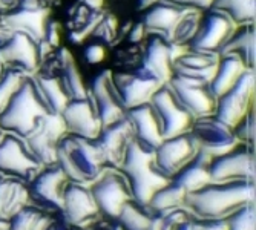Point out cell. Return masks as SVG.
<instances>
[{
  "instance_id": "obj_23",
  "label": "cell",
  "mask_w": 256,
  "mask_h": 230,
  "mask_svg": "<svg viewBox=\"0 0 256 230\" xmlns=\"http://www.w3.org/2000/svg\"><path fill=\"white\" fill-rule=\"evenodd\" d=\"M126 117L130 123L134 140L148 149L155 150L162 142L161 124L150 103H143L126 110Z\"/></svg>"
},
{
  "instance_id": "obj_34",
  "label": "cell",
  "mask_w": 256,
  "mask_h": 230,
  "mask_svg": "<svg viewBox=\"0 0 256 230\" xmlns=\"http://www.w3.org/2000/svg\"><path fill=\"white\" fill-rule=\"evenodd\" d=\"M210 8L224 12L236 25L253 23L254 20V0H214Z\"/></svg>"
},
{
  "instance_id": "obj_28",
  "label": "cell",
  "mask_w": 256,
  "mask_h": 230,
  "mask_svg": "<svg viewBox=\"0 0 256 230\" xmlns=\"http://www.w3.org/2000/svg\"><path fill=\"white\" fill-rule=\"evenodd\" d=\"M208 164H210V155L204 150L198 149L195 156L188 161L170 180L176 181L178 184L189 192H194L204 184L210 182V172H208Z\"/></svg>"
},
{
  "instance_id": "obj_51",
  "label": "cell",
  "mask_w": 256,
  "mask_h": 230,
  "mask_svg": "<svg viewBox=\"0 0 256 230\" xmlns=\"http://www.w3.org/2000/svg\"><path fill=\"white\" fill-rule=\"evenodd\" d=\"M2 178H4V176H2V175H0V180H2Z\"/></svg>"
},
{
  "instance_id": "obj_16",
  "label": "cell",
  "mask_w": 256,
  "mask_h": 230,
  "mask_svg": "<svg viewBox=\"0 0 256 230\" xmlns=\"http://www.w3.org/2000/svg\"><path fill=\"white\" fill-rule=\"evenodd\" d=\"M189 132L196 142L198 149L210 156L220 155L238 143L234 129L220 122L214 114L195 118Z\"/></svg>"
},
{
  "instance_id": "obj_20",
  "label": "cell",
  "mask_w": 256,
  "mask_h": 230,
  "mask_svg": "<svg viewBox=\"0 0 256 230\" xmlns=\"http://www.w3.org/2000/svg\"><path fill=\"white\" fill-rule=\"evenodd\" d=\"M60 117L64 123L66 134L94 140L102 129V122L89 94L84 98L69 100L60 112Z\"/></svg>"
},
{
  "instance_id": "obj_3",
  "label": "cell",
  "mask_w": 256,
  "mask_h": 230,
  "mask_svg": "<svg viewBox=\"0 0 256 230\" xmlns=\"http://www.w3.org/2000/svg\"><path fill=\"white\" fill-rule=\"evenodd\" d=\"M50 112L32 76H26L8 104L0 112V130L26 138L34 130L38 120Z\"/></svg>"
},
{
  "instance_id": "obj_50",
  "label": "cell",
  "mask_w": 256,
  "mask_h": 230,
  "mask_svg": "<svg viewBox=\"0 0 256 230\" xmlns=\"http://www.w3.org/2000/svg\"><path fill=\"white\" fill-rule=\"evenodd\" d=\"M2 135H4V132H2V130H0V138H2Z\"/></svg>"
},
{
  "instance_id": "obj_36",
  "label": "cell",
  "mask_w": 256,
  "mask_h": 230,
  "mask_svg": "<svg viewBox=\"0 0 256 230\" xmlns=\"http://www.w3.org/2000/svg\"><path fill=\"white\" fill-rule=\"evenodd\" d=\"M51 214L28 202L8 221V230H42Z\"/></svg>"
},
{
  "instance_id": "obj_17",
  "label": "cell",
  "mask_w": 256,
  "mask_h": 230,
  "mask_svg": "<svg viewBox=\"0 0 256 230\" xmlns=\"http://www.w3.org/2000/svg\"><path fill=\"white\" fill-rule=\"evenodd\" d=\"M112 83L126 110L138 104L149 103L155 90L162 84L144 72L142 68L134 71L112 72Z\"/></svg>"
},
{
  "instance_id": "obj_13",
  "label": "cell",
  "mask_w": 256,
  "mask_h": 230,
  "mask_svg": "<svg viewBox=\"0 0 256 230\" xmlns=\"http://www.w3.org/2000/svg\"><path fill=\"white\" fill-rule=\"evenodd\" d=\"M168 86L172 89L178 102L192 114L194 118L212 115L215 112L216 98L210 92L207 82L172 74Z\"/></svg>"
},
{
  "instance_id": "obj_48",
  "label": "cell",
  "mask_w": 256,
  "mask_h": 230,
  "mask_svg": "<svg viewBox=\"0 0 256 230\" xmlns=\"http://www.w3.org/2000/svg\"><path fill=\"white\" fill-rule=\"evenodd\" d=\"M2 71H4V64H2V62H0V74H2Z\"/></svg>"
},
{
  "instance_id": "obj_21",
  "label": "cell",
  "mask_w": 256,
  "mask_h": 230,
  "mask_svg": "<svg viewBox=\"0 0 256 230\" xmlns=\"http://www.w3.org/2000/svg\"><path fill=\"white\" fill-rule=\"evenodd\" d=\"M60 214L74 227H82L100 215L88 184L72 181L68 182L63 194Z\"/></svg>"
},
{
  "instance_id": "obj_19",
  "label": "cell",
  "mask_w": 256,
  "mask_h": 230,
  "mask_svg": "<svg viewBox=\"0 0 256 230\" xmlns=\"http://www.w3.org/2000/svg\"><path fill=\"white\" fill-rule=\"evenodd\" d=\"M104 161L106 169H118L126 155L129 144L134 142V134L128 117L103 126L94 138Z\"/></svg>"
},
{
  "instance_id": "obj_32",
  "label": "cell",
  "mask_w": 256,
  "mask_h": 230,
  "mask_svg": "<svg viewBox=\"0 0 256 230\" xmlns=\"http://www.w3.org/2000/svg\"><path fill=\"white\" fill-rule=\"evenodd\" d=\"M155 212L148 204H142L134 198L128 200L117 215V221L123 230H150Z\"/></svg>"
},
{
  "instance_id": "obj_4",
  "label": "cell",
  "mask_w": 256,
  "mask_h": 230,
  "mask_svg": "<svg viewBox=\"0 0 256 230\" xmlns=\"http://www.w3.org/2000/svg\"><path fill=\"white\" fill-rule=\"evenodd\" d=\"M118 170L129 184L132 198L142 204H148L154 192L169 181L155 166L154 150L138 144L135 140L129 144Z\"/></svg>"
},
{
  "instance_id": "obj_30",
  "label": "cell",
  "mask_w": 256,
  "mask_h": 230,
  "mask_svg": "<svg viewBox=\"0 0 256 230\" xmlns=\"http://www.w3.org/2000/svg\"><path fill=\"white\" fill-rule=\"evenodd\" d=\"M28 202L26 182L6 176L0 180V220L8 222Z\"/></svg>"
},
{
  "instance_id": "obj_47",
  "label": "cell",
  "mask_w": 256,
  "mask_h": 230,
  "mask_svg": "<svg viewBox=\"0 0 256 230\" xmlns=\"http://www.w3.org/2000/svg\"><path fill=\"white\" fill-rule=\"evenodd\" d=\"M0 230H8V222L0 220Z\"/></svg>"
},
{
  "instance_id": "obj_7",
  "label": "cell",
  "mask_w": 256,
  "mask_h": 230,
  "mask_svg": "<svg viewBox=\"0 0 256 230\" xmlns=\"http://www.w3.org/2000/svg\"><path fill=\"white\" fill-rule=\"evenodd\" d=\"M254 144L236 143L228 150L210 156L212 181H235V180H253L254 181Z\"/></svg>"
},
{
  "instance_id": "obj_46",
  "label": "cell",
  "mask_w": 256,
  "mask_h": 230,
  "mask_svg": "<svg viewBox=\"0 0 256 230\" xmlns=\"http://www.w3.org/2000/svg\"><path fill=\"white\" fill-rule=\"evenodd\" d=\"M16 5V0H0V14L6 12Z\"/></svg>"
},
{
  "instance_id": "obj_6",
  "label": "cell",
  "mask_w": 256,
  "mask_h": 230,
  "mask_svg": "<svg viewBox=\"0 0 256 230\" xmlns=\"http://www.w3.org/2000/svg\"><path fill=\"white\" fill-rule=\"evenodd\" d=\"M69 180L60 166H43L26 184L30 202L48 214H60L63 194Z\"/></svg>"
},
{
  "instance_id": "obj_8",
  "label": "cell",
  "mask_w": 256,
  "mask_h": 230,
  "mask_svg": "<svg viewBox=\"0 0 256 230\" xmlns=\"http://www.w3.org/2000/svg\"><path fill=\"white\" fill-rule=\"evenodd\" d=\"M100 215L117 218L123 204L132 198L124 175L118 169H104L97 180L89 184Z\"/></svg>"
},
{
  "instance_id": "obj_39",
  "label": "cell",
  "mask_w": 256,
  "mask_h": 230,
  "mask_svg": "<svg viewBox=\"0 0 256 230\" xmlns=\"http://www.w3.org/2000/svg\"><path fill=\"white\" fill-rule=\"evenodd\" d=\"M254 123H256V112H254V106H253V108H250V110L244 115V117L232 128L238 143L254 144V134H256Z\"/></svg>"
},
{
  "instance_id": "obj_45",
  "label": "cell",
  "mask_w": 256,
  "mask_h": 230,
  "mask_svg": "<svg viewBox=\"0 0 256 230\" xmlns=\"http://www.w3.org/2000/svg\"><path fill=\"white\" fill-rule=\"evenodd\" d=\"M84 57L89 63H100L104 58V50H103V44H90L89 48L84 52Z\"/></svg>"
},
{
  "instance_id": "obj_35",
  "label": "cell",
  "mask_w": 256,
  "mask_h": 230,
  "mask_svg": "<svg viewBox=\"0 0 256 230\" xmlns=\"http://www.w3.org/2000/svg\"><path fill=\"white\" fill-rule=\"evenodd\" d=\"M201 16H202V11L186 8L172 32L170 43L175 46H189V43L192 42V38L195 37L198 31Z\"/></svg>"
},
{
  "instance_id": "obj_11",
  "label": "cell",
  "mask_w": 256,
  "mask_h": 230,
  "mask_svg": "<svg viewBox=\"0 0 256 230\" xmlns=\"http://www.w3.org/2000/svg\"><path fill=\"white\" fill-rule=\"evenodd\" d=\"M236 26V23L230 17H227L224 12L208 8L207 12L201 16L198 31L188 48L201 52L220 54L221 48L230 38V36L234 34Z\"/></svg>"
},
{
  "instance_id": "obj_12",
  "label": "cell",
  "mask_w": 256,
  "mask_h": 230,
  "mask_svg": "<svg viewBox=\"0 0 256 230\" xmlns=\"http://www.w3.org/2000/svg\"><path fill=\"white\" fill-rule=\"evenodd\" d=\"M64 134L66 128L60 114L50 112L38 120L34 130L25 138V143L42 166H51L56 164L57 144Z\"/></svg>"
},
{
  "instance_id": "obj_9",
  "label": "cell",
  "mask_w": 256,
  "mask_h": 230,
  "mask_svg": "<svg viewBox=\"0 0 256 230\" xmlns=\"http://www.w3.org/2000/svg\"><path fill=\"white\" fill-rule=\"evenodd\" d=\"M254 106V71H247L240 80L216 98L214 115L224 124L234 128Z\"/></svg>"
},
{
  "instance_id": "obj_22",
  "label": "cell",
  "mask_w": 256,
  "mask_h": 230,
  "mask_svg": "<svg viewBox=\"0 0 256 230\" xmlns=\"http://www.w3.org/2000/svg\"><path fill=\"white\" fill-rule=\"evenodd\" d=\"M184 46H175L156 34H152L144 51L142 68L160 83H168L174 74V60L182 51Z\"/></svg>"
},
{
  "instance_id": "obj_37",
  "label": "cell",
  "mask_w": 256,
  "mask_h": 230,
  "mask_svg": "<svg viewBox=\"0 0 256 230\" xmlns=\"http://www.w3.org/2000/svg\"><path fill=\"white\" fill-rule=\"evenodd\" d=\"M26 76L28 74L18 71L16 68L4 66V71L0 74V112L8 104V102L16 94V90L20 88Z\"/></svg>"
},
{
  "instance_id": "obj_26",
  "label": "cell",
  "mask_w": 256,
  "mask_h": 230,
  "mask_svg": "<svg viewBox=\"0 0 256 230\" xmlns=\"http://www.w3.org/2000/svg\"><path fill=\"white\" fill-rule=\"evenodd\" d=\"M32 78L40 90V94L48 104L50 110L52 114H60L66 103L69 102V97L63 88V83L56 71L54 64H40V68L32 74Z\"/></svg>"
},
{
  "instance_id": "obj_27",
  "label": "cell",
  "mask_w": 256,
  "mask_h": 230,
  "mask_svg": "<svg viewBox=\"0 0 256 230\" xmlns=\"http://www.w3.org/2000/svg\"><path fill=\"white\" fill-rule=\"evenodd\" d=\"M247 69L248 68L246 66L242 58L235 54L220 56L215 72L208 82V88H210V92L215 96V98L221 97L226 90L234 86Z\"/></svg>"
},
{
  "instance_id": "obj_31",
  "label": "cell",
  "mask_w": 256,
  "mask_h": 230,
  "mask_svg": "<svg viewBox=\"0 0 256 230\" xmlns=\"http://www.w3.org/2000/svg\"><path fill=\"white\" fill-rule=\"evenodd\" d=\"M224 54H235L241 57L246 66L254 71V23H244L236 26L218 56Z\"/></svg>"
},
{
  "instance_id": "obj_43",
  "label": "cell",
  "mask_w": 256,
  "mask_h": 230,
  "mask_svg": "<svg viewBox=\"0 0 256 230\" xmlns=\"http://www.w3.org/2000/svg\"><path fill=\"white\" fill-rule=\"evenodd\" d=\"M158 2L170 4V5H175V6H180V8H189V10L204 11V10L210 8L214 0H158Z\"/></svg>"
},
{
  "instance_id": "obj_44",
  "label": "cell",
  "mask_w": 256,
  "mask_h": 230,
  "mask_svg": "<svg viewBox=\"0 0 256 230\" xmlns=\"http://www.w3.org/2000/svg\"><path fill=\"white\" fill-rule=\"evenodd\" d=\"M74 226L68 222L66 218L62 214H51L50 218L46 220L42 230H72Z\"/></svg>"
},
{
  "instance_id": "obj_49",
  "label": "cell",
  "mask_w": 256,
  "mask_h": 230,
  "mask_svg": "<svg viewBox=\"0 0 256 230\" xmlns=\"http://www.w3.org/2000/svg\"><path fill=\"white\" fill-rule=\"evenodd\" d=\"M72 230H82V228H80V227H74Z\"/></svg>"
},
{
  "instance_id": "obj_25",
  "label": "cell",
  "mask_w": 256,
  "mask_h": 230,
  "mask_svg": "<svg viewBox=\"0 0 256 230\" xmlns=\"http://www.w3.org/2000/svg\"><path fill=\"white\" fill-rule=\"evenodd\" d=\"M218 58V54L201 52L192 48L182 50L174 60V74L208 83L215 72Z\"/></svg>"
},
{
  "instance_id": "obj_42",
  "label": "cell",
  "mask_w": 256,
  "mask_h": 230,
  "mask_svg": "<svg viewBox=\"0 0 256 230\" xmlns=\"http://www.w3.org/2000/svg\"><path fill=\"white\" fill-rule=\"evenodd\" d=\"M194 230H227V220L194 216Z\"/></svg>"
},
{
  "instance_id": "obj_33",
  "label": "cell",
  "mask_w": 256,
  "mask_h": 230,
  "mask_svg": "<svg viewBox=\"0 0 256 230\" xmlns=\"http://www.w3.org/2000/svg\"><path fill=\"white\" fill-rule=\"evenodd\" d=\"M186 196H188V190L176 181L169 180L164 186H161L158 190L154 192L148 206L154 212L166 214V212L180 209V207H184Z\"/></svg>"
},
{
  "instance_id": "obj_14",
  "label": "cell",
  "mask_w": 256,
  "mask_h": 230,
  "mask_svg": "<svg viewBox=\"0 0 256 230\" xmlns=\"http://www.w3.org/2000/svg\"><path fill=\"white\" fill-rule=\"evenodd\" d=\"M0 62L4 66L16 68L22 72L32 76L42 64L38 42L26 32H11L0 44Z\"/></svg>"
},
{
  "instance_id": "obj_1",
  "label": "cell",
  "mask_w": 256,
  "mask_h": 230,
  "mask_svg": "<svg viewBox=\"0 0 256 230\" xmlns=\"http://www.w3.org/2000/svg\"><path fill=\"white\" fill-rule=\"evenodd\" d=\"M254 195L253 180L210 181L188 194L184 209L198 218H226L240 207L254 201Z\"/></svg>"
},
{
  "instance_id": "obj_2",
  "label": "cell",
  "mask_w": 256,
  "mask_h": 230,
  "mask_svg": "<svg viewBox=\"0 0 256 230\" xmlns=\"http://www.w3.org/2000/svg\"><path fill=\"white\" fill-rule=\"evenodd\" d=\"M56 163L69 181L88 184V186L106 169L96 142L72 134H64L60 138Z\"/></svg>"
},
{
  "instance_id": "obj_5",
  "label": "cell",
  "mask_w": 256,
  "mask_h": 230,
  "mask_svg": "<svg viewBox=\"0 0 256 230\" xmlns=\"http://www.w3.org/2000/svg\"><path fill=\"white\" fill-rule=\"evenodd\" d=\"M42 168V163L28 149L25 138L4 132L0 138V175L28 184Z\"/></svg>"
},
{
  "instance_id": "obj_40",
  "label": "cell",
  "mask_w": 256,
  "mask_h": 230,
  "mask_svg": "<svg viewBox=\"0 0 256 230\" xmlns=\"http://www.w3.org/2000/svg\"><path fill=\"white\" fill-rule=\"evenodd\" d=\"M115 31H117V22H115L114 17H102L100 22L96 25V28L92 30L96 37H98L102 42L104 43H109L114 36H115Z\"/></svg>"
},
{
  "instance_id": "obj_41",
  "label": "cell",
  "mask_w": 256,
  "mask_h": 230,
  "mask_svg": "<svg viewBox=\"0 0 256 230\" xmlns=\"http://www.w3.org/2000/svg\"><path fill=\"white\" fill-rule=\"evenodd\" d=\"M80 228L82 230H123V227L120 226L117 218H110V216H104V215H98L97 218L82 226Z\"/></svg>"
},
{
  "instance_id": "obj_10",
  "label": "cell",
  "mask_w": 256,
  "mask_h": 230,
  "mask_svg": "<svg viewBox=\"0 0 256 230\" xmlns=\"http://www.w3.org/2000/svg\"><path fill=\"white\" fill-rule=\"evenodd\" d=\"M149 103L152 104L156 117L160 120L162 138H169L174 135L189 132L195 118L192 117V114L178 102V98L175 97L172 89L168 86V83L161 84L155 90V94L152 96Z\"/></svg>"
},
{
  "instance_id": "obj_18",
  "label": "cell",
  "mask_w": 256,
  "mask_h": 230,
  "mask_svg": "<svg viewBox=\"0 0 256 230\" xmlns=\"http://www.w3.org/2000/svg\"><path fill=\"white\" fill-rule=\"evenodd\" d=\"M88 94L96 106L102 128L126 117V108L112 83V71H103L92 78L88 84Z\"/></svg>"
},
{
  "instance_id": "obj_29",
  "label": "cell",
  "mask_w": 256,
  "mask_h": 230,
  "mask_svg": "<svg viewBox=\"0 0 256 230\" xmlns=\"http://www.w3.org/2000/svg\"><path fill=\"white\" fill-rule=\"evenodd\" d=\"M184 10L186 8H180V6L164 4V2H158L148 11L144 17V28L152 31V34H156L162 38H166L170 43L172 32Z\"/></svg>"
},
{
  "instance_id": "obj_24",
  "label": "cell",
  "mask_w": 256,
  "mask_h": 230,
  "mask_svg": "<svg viewBox=\"0 0 256 230\" xmlns=\"http://www.w3.org/2000/svg\"><path fill=\"white\" fill-rule=\"evenodd\" d=\"M48 18H50V10L48 8H18L12 6L6 12L0 14V20L5 25V28L10 32L22 31L30 34L37 42L43 40L48 30Z\"/></svg>"
},
{
  "instance_id": "obj_15",
  "label": "cell",
  "mask_w": 256,
  "mask_h": 230,
  "mask_svg": "<svg viewBox=\"0 0 256 230\" xmlns=\"http://www.w3.org/2000/svg\"><path fill=\"white\" fill-rule=\"evenodd\" d=\"M198 144L190 132L162 138V142L154 150L155 166L162 175L170 180L188 161L195 156Z\"/></svg>"
},
{
  "instance_id": "obj_38",
  "label": "cell",
  "mask_w": 256,
  "mask_h": 230,
  "mask_svg": "<svg viewBox=\"0 0 256 230\" xmlns=\"http://www.w3.org/2000/svg\"><path fill=\"white\" fill-rule=\"evenodd\" d=\"M256 207L254 201L240 207L238 210L226 216L227 230H256Z\"/></svg>"
}]
</instances>
